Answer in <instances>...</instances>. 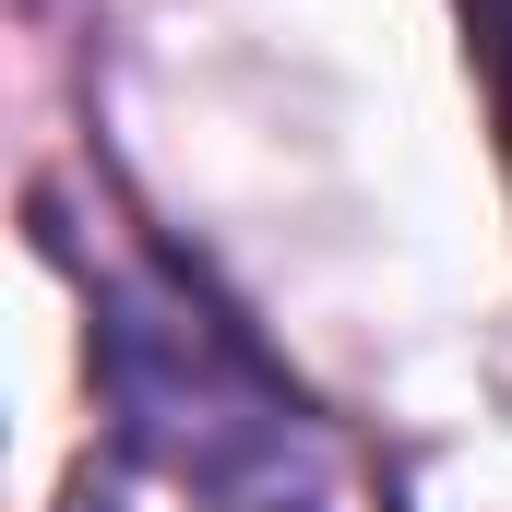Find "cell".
Segmentation results:
<instances>
[{
    "label": "cell",
    "instance_id": "obj_2",
    "mask_svg": "<svg viewBox=\"0 0 512 512\" xmlns=\"http://www.w3.org/2000/svg\"><path fill=\"white\" fill-rule=\"evenodd\" d=\"M489 48H501V120H512V0H501V36Z\"/></svg>",
    "mask_w": 512,
    "mask_h": 512
},
{
    "label": "cell",
    "instance_id": "obj_1",
    "mask_svg": "<svg viewBox=\"0 0 512 512\" xmlns=\"http://www.w3.org/2000/svg\"><path fill=\"white\" fill-rule=\"evenodd\" d=\"M96 393H108L120 441L203 512H334L346 501L334 441L298 405V382L251 346V322H227L167 262L96 274Z\"/></svg>",
    "mask_w": 512,
    "mask_h": 512
}]
</instances>
